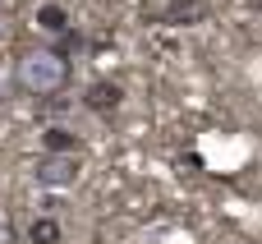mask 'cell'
I'll return each instance as SVG.
<instances>
[{
	"label": "cell",
	"mask_w": 262,
	"mask_h": 244,
	"mask_svg": "<svg viewBox=\"0 0 262 244\" xmlns=\"http://www.w3.org/2000/svg\"><path fill=\"white\" fill-rule=\"evenodd\" d=\"M74 78V60L60 46H28L14 60V83L28 97H60Z\"/></svg>",
	"instance_id": "obj_1"
},
{
	"label": "cell",
	"mask_w": 262,
	"mask_h": 244,
	"mask_svg": "<svg viewBox=\"0 0 262 244\" xmlns=\"http://www.w3.org/2000/svg\"><path fill=\"white\" fill-rule=\"evenodd\" d=\"M78 175H83L78 152H41V161H37V171H32V180H37L41 189H74Z\"/></svg>",
	"instance_id": "obj_2"
},
{
	"label": "cell",
	"mask_w": 262,
	"mask_h": 244,
	"mask_svg": "<svg viewBox=\"0 0 262 244\" xmlns=\"http://www.w3.org/2000/svg\"><path fill=\"white\" fill-rule=\"evenodd\" d=\"M120 101H124V88H120L115 78H92L88 92H83V106H88L92 115H115Z\"/></svg>",
	"instance_id": "obj_3"
},
{
	"label": "cell",
	"mask_w": 262,
	"mask_h": 244,
	"mask_svg": "<svg viewBox=\"0 0 262 244\" xmlns=\"http://www.w3.org/2000/svg\"><path fill=\"white\" fill-rule=\"evenodd\" d=\"M203 18H207V0H166V9H161L166 28H193Z\"/></svg>",
	"instance_id": "obj_4"
},
{
	"label": "cell",
	"mask_w": 262,
	"mask_h": 244,
	"mask_svg": "<svg viewBox=\"0 0 262 244\" xmlns=\"http://www.w3.org/2000/svg\"><path fill=\"white\" fill-rule=\"evenodd\" d=\"M60 240H64V231H60V221L51 212H41V217L28 221V244H60Z\"/></svg>",
	"instance_id": "obj_5"
},
{
	"label": "cell",
	"mask_w": 262,
	"mask_h": 244,
	"mask_svg": "<svg viewBox=\"0 0 262 244\" xmlns=\"http://www.w3.org/2000/svg\"><path fill=\"white\" fill-rule=\"evenodd\" d=\"M37 28L64 37V32H69V9H64V5H41V9H37Z\"/></svg>",
	"instance_id": "obj_6"
},
{
	"label": "cell",
	"mask_w": 262,
	"mask_h": 244,
	"mask_svg": "<svg viewBox=\"0 0 262 244\" xmlns=\"http://www.w3.org/2000/svg\"><path fill=\"white\" fill-rule=\"evenodd\" d=\"M41 152H78V138L69 129H41Z\"/></svg>",
	"instance_id": "obj_7"
}]
</instances>
